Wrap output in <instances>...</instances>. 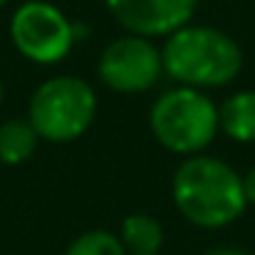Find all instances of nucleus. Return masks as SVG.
Segmentation results:
<instances>
[{"instance_id":"f257e3e1","label":"nucleus","mask_w":255,"mask_h":255,"mask_svg":"<svg viewBox=\"0 0 255 255\" xmlns=\"http://www.w3.org/2000/svg\"><path fill=\"white\" fill-rule=\"evenodd\" d=\"M176 209L192 225L225 228L247 209L242 176L214 156H187L173 176Z\"/></svg>"},{"instance_id":"f03ea898","label":"nucleus","mask_w":255,"mask_h":255,"mask_svg":"<svg viewBox=\"0 0 255 255\" xmlns=\"http://www.w3.org/2000/svg\"><path fill=\"white\" fill-rule=\"evenodd\" d=\"M162 72L189 88H220L242 72V50L209 25H181L162 47Z\"/></svg>"},{"instance_id":"7ed1b4c3","label":"nucleus","mask_w":255,"mask_h":255,"mask_svg":"<svg viewBox=\"0 0 255 255\" xmlns=\"http://www.w3.org/2000/svg\"><path fill=\"white\" fill-rule=\"evenodd\" d=\"M151 132L176 154H198L214 140L220 129L217 107L203 91L198 88H173L162 94L151 107Z\"/></svg>"},{"instance_id":"20e7f679","label":"nucleus","mask_w":255,"mask_h":255,"mask_svg":"<svg viewBox=\"0 0 255 255\" xmlns=\"http://www.w3.org/2000/svg\"><path fill=\"white\" fill-rule=\"evenodd\" d=\"M96 116V94L80 77H52L36 88L30 118L39 137L69 143L91 127Z\"/></svg>"},{"instance_id":"39448f33","label":"nucleus","mask_w":255,"mask_h":255,"mask_svg":"<svg viewBox=\"0 0 255 255\" xmlns=\"http://www.w3.org/2000/svg\"><path fill=\"white\" fill-rule=\"evenodd\" d=\"M11 39L25 58L58 63L74 44V25L44 0H30L11 17Z\"/></svg>"},{"instance_id":"423d86ee","label":"nucleus","mask_w":255,"mask_h":255,"mask_svg":"<svg viewBox=\"0 0 255 255\" xmlns=\"http://www.w3.org/2000/svg\"><path fill=\"white\" fill-rule=\"evenodd\" d=\"M162 74V52L145 36H124L99 58V77L118 94L148 91Z\"/></svg>"},{"instance_id":"0eeeda50","label":"nucleus","mask_w":255,"mask_h":255,"mask_svg":"<svg viewBox=\"0 0 255 255\" xmlns=\"http://www.w3.org/2000/svg\"><path fill=\"white\" fill-rule=\"evenodd\" d=\"M198 0H107L110 14L134 36H170L187 25Z\"/></svg>"},{"instance_id":"6e6552de","label":"nucleus","mask_w":255,"mask_h":255,"mask_svg":"<svg viewBox=\"0 0 255 255\" xmlns=\"http://www.w3.org/2000/svg\"><path fill=\"white\" fill-rule=\"evenodd\" d=\"M220 129L236 143H255V91H239L217 107Z\"/></svg>"},{"instance_id":"1a4fd4ad","label":"nucleus","mask_w":255,"mask_h":255,"mask_svg":"<svg viewBox=\"0 0 255 255\" xmlns=\"http://www.w3.org/2000/svg\"><path fill=\"white\" fill-rule=\"evenodd\" d=\"M121 242L132 255H156L165 242V231L154 217L129 214L121 225Z\"/></svg>"},{"instance_id":"9d476101","label":"nucleus","mask_w":255,"mask_h":255,"mask_svg":"<svg viewBox=\"0 0 255 255\" xmlns=\"http://www.w3.org/2000/svg\"><path fill=\"white\" fill-rule=\"evenodd\" d=\"M39 145V132L30 121H6L0 127V162L19 165L30 159Z\"/></svg>"},{"instance_id":"9b49d317","label":"nucleus","mask_w":255,"mask_h":255,"mask_svg":"<svg viewBox=\"0 0 255 255\" xmlns=\"http://www.w3.org/2000/svg\"><path fill=\"white\" fill-rule=\"evenodd\" d=\"M66 255H127V247L107 231H88L69 244Z\"/></svg>"},{"instance_id":"f8f14e48","label":"nucleus","mask_w":255,"mask_h":255,"mask_svg":"<svg viewBox=\"0 0 255 255\" xmlns=\"http://www.w3.org/2000/svg\"><path fill=\"white\" fill-rule=\"evenodd\" d=\"M244 184V198H247V203H255V167H250V173L242 178Z\"/></svg>"},{"instance_id":"ddd939ff","label":"nucleus","mask_w":255,"mask_h":255,"mask_svg":"<svg viewBox=\"0 0 255 255\" xmlns=\"http://www.w3.org/2000/svg\"><path fill=\"white\" fill-rule=\"evenodd\" d=\"M206 255H250V253L236 250V247H220V250H211V253H206Z\"/></svg>"},{"instance_id":"4468645a","label":"nucleus","mask_w":255,"mask_h":255,"mask_svg":"<svg viewBox=\"0 0 255 255\" xmlns=\"http://www.w3.org/2000/svg\"><path fill=\"white\" fill-rule=\"evenodd\" d=\"M0 102H3V83H0Z\"/></svg>"},{"instance_id":"2eb2a0df","label":"nucleus","mask_w":255,"mask_h":255,"mask_svg":"<svg viewBox=\"0 0 255 255\" xmlns=\"http://www.w3.org/2000/svg\"><path fill=\"white\" fill-rule=\"evenodd\" d=\"M3 3H6V0H0V6H3Z\"/></svg>"},{"instance_id":"dca6fc26","label":"nucleus","mask_w":255,"mask_h":255,"mask_svg":"<svg viewBox=\"0 0 255 255\" xmlns=\"http://www.w3.org/2000/svg\"><path fill=\"white\" fill-rule=\"evenodd\" d=\"M156 255H159V253H156Z\"/></svg>"}]
</instances>
